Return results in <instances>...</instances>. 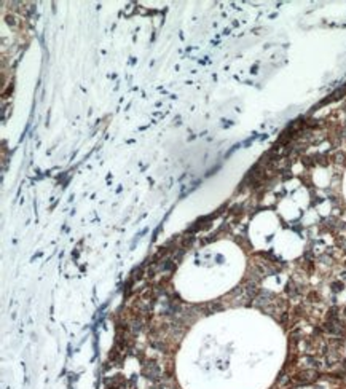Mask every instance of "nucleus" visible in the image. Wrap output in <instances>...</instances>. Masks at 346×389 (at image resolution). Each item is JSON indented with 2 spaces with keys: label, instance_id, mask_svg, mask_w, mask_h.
Here are the masks:
<instances>
[{
  "label": "nucleus",
  "instance_id": "f257e3e1",
  "mask_svg": "<svg viewBox=\"0 0 346 389\" xmlns=\"http://www.w3.org/2000/svg\"><path fill=\"white\" fill-rule=\"evenodd\" d=\"M142 375L147 378H150V379H153V381H158V379H161V368H160V365H156L155 362H147L144 367H142Z\"/></svg>",
  "mask_w": 346,
  "mask_h": 389
}]
</instances>
